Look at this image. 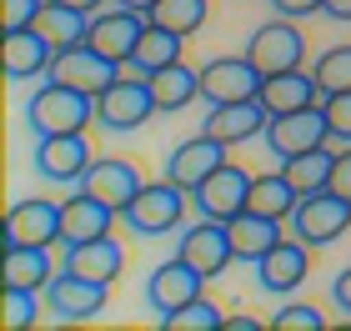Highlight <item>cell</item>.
I'll list each match as a JSON object with an SVG mask.
<instances>
[{"mask_svg":"<svg viewBox=\"0 0 351 331\" xmlns=\"http://www.w3.org/2000/svg\"><path fill=\"white\" fill-rule=\"evenodd\" d=\"M151 116H161V110H156L146 71H136V66H121V75L95 96V125H101V131L125 136V131H141Z\"/></svg>","mask_w":351,"mask_h":331,"instance_id":"obj_1","label":"cell"},{"mask_svg":"<svg viewBox=\"0 0 351 331\" xmlns=\"http://www.w3.org/2000/svg\"><path fill=\"white\" fill-rule=\"evenodd\" d=\"M25 125L36 136H60V131H90L95 125V96L71 90L60 81H45L25 101Z\"/></svg>","mask_w":351,"mask_h":331,"instance_id":"obj_2","label":"cell"},{"mask_svg":"<svg viewBox=\"0 0 351 331\" xmlns=\"http://www.w3.org/2000/svg\"><path fill=\"white\" fill-rule=\"evenodd\" d=\"M186 196L191 191H186V186H176L171 176L166 181H146V186H141V196L121 211V221L136 236H171V231L186 226V211H191Z\"/></svg>","mask_w":351,"mask_h":331,"instance_id":"obj_3","label":"cell"},{"mask_svg":"<svg viewBox=\"0 0 351 331\" xmlns=\"http://www.w3.org/2000/svg\"><path fill=\"white\" fill-rule=\"evenodd\" d=\"M291 236H301L306 246H331V241H341V236L351 231V201L337 196L326 186V191H311V196H301V206L291 211Z\"/></svg>","mask_w":351,"mask_h":331,"instance_id":"obj_4","label":"cell"},{"mask_svg":"<svg viewBox=\"0 0 351 331\" xmlns=\"http://www.w3.org/2000/svg\"><path fill=\"white\" fill-rule=\"evenodd\" d=\"M246 56H251V66H256L261 75L296 71L301 60H306V36H301V21H286V15L261 21L256 30H251V40H246Z\"/></svg>","mask_w":351,"mask_h":331,"instance_id":"obj_5","label":"cell"},{"mask_svg":"<svg viewBox=\"0 0 351 331\" xmlns=\"http://www.w3.org/2000/svg\"><path fill=\"white\" fill-rule=\"evenodd\" d=\"M266 151L276 156V161H286V156H301V151H316V146H331V121L322 101L316 106H301V110H286V116H271L266 125Z\"/></svg>","mask_w":351,"mask_h":331,"instance_id":"obj_6","label":"cell"},{"mask_svg":"<svg viewBox=\"0 0 351 331\" xmlns=\"http://www.w3.org/2000/svg\"><path fill=\"white\" fill-rule=\"evenodd\" d=\"M116 75H121V66L110 56H101L90 40H75V45H60V51H56L45 81H60V86H71V90H86V96H101Z\"/></svg>","mask_w":351,"mask_h":331,"instance_id":"obj_7","label":"cell"},{"mask_svg":"<svg viewBox=\"0 0 351 331\" xmlns=\"http://www.w3.org/2000/svg\"><path fill=\"white\" fill-rule=\"evenodd\" d=\"M266 75L251 66V56H216L201 66V101L206 106H231V101H256Z\"/></svg>","mask_w":351,"mask_h":331,"instance_id":"obj_8","label":"cell"},{"mask_svg":"<svg viewBox=\"0 0 351 331\" xmlns=\"http://www.w3.org/2000/svg\"><path fill=\"white\" fill-rule=\"evenodd\" d=\"M95 151L86 131H60V136H36V171L56 186H81V176L90 171Z\"/></svg>","mask_w":351,"mask_h":331,"instance_id":"obj_9","label":"cell"},{"mask_svg":"<svg viewBox=\"0 0 351 331\" xmlns=\"http://www.w3.org/2000/svg\"><path fill=\"white\" fill-rule=\"evenodd\" d=\"M45 296V311H51L56 321H95L101 311L110 306V286H101V281H86L60 266L56 281L40 291Z\"/></svg>","mask_w":351,"mask_h":331,"instance_id":"obj_10","label":"cell"},{"mask_svg":"<svg viewBox=\"0 0 351 331\" xmlns=\"http://www.w3.org/2000/svg\"><path fill=\"white\" fill-rule=\"evenodd\" d=\"M146 21H151V15H141V10L106 5V10L90 15L86 40H90L101 56H110L116 66H131V60H136V45H141V36H146Z\"/></svg>","mask_w":351,"mask_h":331,"instance_id":"obj_11","label":"cell"},{"mask_svg":"<svg viewBox=\"0 0 351 331\" xmlns=\"http://www.w3.org/2000/svg\"><path fill=\"white\" fill-rule=\"evenodd\" d=\"M251 171L246 166H236V161H226L221 171H211L196 191H191V201H196V211L201 216H211V221H231V216H241L246 206H251Z\"/></svg>","mask_w":351,"mask_h":331,"instance_id":"obj_12","label":"cell"},{"mask_svg":"<svg viewBox=\"0 0 351 331\" xmlns=\"http://www.w3.org/2000/svg\"><path fill=\"white\" fill-rule=\"evenodd\" d=\"M306 276H311V246L301 241V236H291V231L256 261V281H261V291H271V296H291Z\"/></svg>","mask_w":351,"mask_h":331,"instance_id":"obj_13","label":"cell"},{"mask_svg":"<svg viewBox=\"0 0 351 331\" xmlns=\"http://www.w3.org/2000/svg\"><path fill=\"white\" fill-rule=\"evenodd\" d=\"M176 256H186L206 281H216L226 266L236 261V251H231V236H226V221H211V216H201L196 226H181V246H176Z\"/></svg>","mask_w":351,"mask_h":331,"instance_id":"obj_14","label":"cell"},{"mask_svg":"<svg viewBox=\"0 0 351 331\" xmlns=\"http://www.w3.org/2000/svg\"><path fill=\"white\" fill-rule=\"evenodd\" d=\"M116 221H121L116 206H106L101 196H90V191H81V186H75V191L60 201V246L110 236V231H116Z\"/></svg>","mask_w":351,"mask_h":331,"instance_id":"obj_15","label":"cell"},{"mask_svg":"<svg viewBox=\"0 0 351 331\" xmlns=\"http://www.w3.org/2000/svg\"><path fill=\"white\" fill-rule=\"evenodd\" d=\"M60 241V206L45 196H25L5 211V246H56Z\"/></svg>","mask_w":351,"mask_h":331,"instance_id":"obj_16","label":"cell"},{"mask_svg":"<svg viewBox=\"0 0 351 331\" xmlns=\"http://www.w3.org/2000/svg\"><path fill=\"white\" fill-rule=\"evenodd\" d=\"M226 151H231V146H221L216 136L196 131L191 140H176V146H171V156H166V176H171L176 186H186V191H196V186L211 176V171L226 166Z\"/></svg>","mask_w":351,"mask_h":331,"instance_id":"obj_17","label":"cell"},{"mask_svg":"<svg viewBox=\"0 0 351 331\" xmlns=\"http://www.w3.org/2000/svg\"><path fill=\"white\" fill-rule=\"evenodd\" d=\"M196 296H206V276L186 256H171L146 276V302H151V311H161V317L176 311V306H186V302H196Z\"/></svg>","mask_w":351,"mask_h":331,"instance_id":"obj_18","label":"cell"},{"mask_svg":"<svg viewBox=\"0 0 351 331\" xmlns=\"http://www.w3.org/2000/svg\"><path fill=\"white\" fill-rule=\"evenodd\" d=\"M60 45L45 36L40 25L30 30H5V81H40V75H51V60H56Z\"/></svg>","mask_w":351,"mask_h":331,"instance_id":"obj_19","label":"cell"},{"mask_svg":"<svg viewBox=\"0 0 351 331\" xmlns=\"http://www.w3.org/2000/svg\"><path fill=\"white\" fill-rule=\"evenodd\" d=\"M266 125H271V110L261 101H231V106H211L206 110L201 131L216 136L221 146H241V140L266 136Z\"/></svg>","mask_w":351,"mask_h":331,"instance_id":"obj_20","label":"cell"},{"mask_svg":"<svg viewBox=\"0 0 351 331\" xmlns=\"http://www.w3.org/2000/svg\"><path fill=\"white\" fill-rule=\"evenodd\" d=\"M141 171L131 166V161H116V156H101V161H90V171L81 176V191H90V196H101L106 206H116V211H125L131 201L141 196Z\"/></svg>","mask_w":351,"mask_h":331,"instance_id":"obj_21","label":"cell"},{"mask_svg":"<svg viewBox=\"0 0 351 331\" xmlns=\"http://www.w3.org/2000/svg\"><path fill=\"white\" fill-rule=\"evenodd\" d=\"M66 271L86 276V281H101V286H110L121 271H125V246L116 241V236H95V241H75L66 246Z\"/></svg>","mask_w":351,"mask_h":331,"instance_id":"obj_22","label":"cell"},{"mask_svg":"<svg viewBox=\"0 0 351 331\" xmlns=\"http://www.w3.org/2000/svg\"><path fill=\"white\" fill-rule=\"evenodd\" d=\"M286 221H271V216H261V211H241V216H231L226 221V236H231V251H236V261H246V266H256L271 246L281 241V231Z\"/></svg>","mask_w":351,"mask_h":331,"instance_id":"obj_23","label":"cell"},{"mask_svg":"<svg viewBox=\"0 0 351 331\" xmlns=\"http://www.w3.org/2000/svg\"><path fill=\"white\" fill-rule=\"evenodd\" d=\"M271 116H286V110H301V106H316L322 101V86H316V75L311 71H276V75H266L261 81V96H256Z\"/></svg>","mask_w":351,"mask_h":331,"instance_id":"obj_24","label":"cell"},{"mask_svg":"<svg viewBox=\"0 0 351 331\" xmlns=\"http://www.w3.org/2000/svg\"><path fill=\"white\" fill-rule=\"evenodd\" d=\"M146 81H151V96H156V110H161V116H176V110H186L191 101H201V71L181 66V60L151 71Z\"/></svg>","mask_w":351,"mask_h":331,"instance_id":"obj_25","label":"cell"},{"mask_svg":"<svg viewBox=\"0 0 351 331\" xmlns=\"http://www.w3.org/2000/svg\"><path fill=\"white\" fill-rule=\"evenodd\" d=\"M56 256L51 246H5V286H30V291H45L56 281Z\"/></svg>","mask_w":351,"mask_h":331,"instance_id":"obj_26","label":"cell"},{"mask_svg":"<svg viewBox=\"0 0 351 331\" xmlns=\"http://www.w3.org/2000/svg\"><path fill=\"white\" fill-rule=\"evenodd\" d=\"M296 206H301V191L286 181L281 166H276V171H261V176L251 181V206H246V211H261V216H271V221H291Z\"/></svg>","mask_w":351,"mask_h":331,"instance_id":"obj_27","label":"cell"},{"mask_svg":"<svg viewBox=\"0 0 351 331\" xmlns=\"http://www.w3.org/2000/svg\"><path fill=\"white\" fill-rule=\"evenodd\" d=\"M331 166H337V151H331V146H316V151H301V156H286V161H281L286 181H291L301 196L326 191V186H331Z\"/></svg>","mask_w":351,"mask_h":331,"instance_id":"obj_28","label":"cell"},{"mask_svg":"<svg viewBox=\"0 0 351 331\" xmlns=\"http://www.w3.org/2000/svg\"><path fill=\"white\" fill-rule=\"evenodd\" d=\"M181 40H186V36H176V30L146 21V36H141L131 66H136V71H146V75H151V71H161V66H176V60H181Z\"/></svg>","mask_w":351,"mask_h":331,"instance_id":"obj_29","label":"cell"},{"mask_svg":"<svg viewBox=\"0 0 351 331\" xmlns=\"http://www.w3.org/2000/svg\"><path fill=\"white\" fill-rule=\"evenodd\" d=\"M221 326H226V311L211 296H196V302H186V306L161 317V331H221Z\"/></svg>","mask_w":351,"mask_h":331,"instance_id":"obj_30","label":"cell"},{"mask_svg":"<svg viewBox=\"0 0 351 331\" xmlns=\"http://www.w3.org/2000/svg\"><path fill=\"white\" fill-rule=\"evenodd\" d=\"M206 15H211V0H161V5L151 10V21L176 30V36H196L206 25Z\"/></svg>","mask_w":351,"mask_h":331,"instance_id":"obj_31","label":"cell"},{"mask_svg":"<svg viewBox=\"0 0 351 331\" xmlns=\"http://www.w3.org/2000/svg\"><path fill=\"white\" fill-rule=\"evenodd\" d=\"M45 36H51L56 45H75V40H86V30H90V15H81V10H71V5H45L40 10V21H36Z\"/></svg>","mask_w":351,"mask_h":331,"instance_id":"obj_32","label":"cell"},{"mask_svg":"<svg viewBox=\"0 0 351 331\" xmlns=\"http://www.w3.org/2000/svg\"><path fill=\"white\" fill-rule=\"evenodd\" d=\"M316 86H322V96H337V90H351V40L346 45H331V51L316 56Z\"/></svg>","mask_w":351,"mask_h":331,"instance_id":"obj_33","label":"cell"},{"mask_svg":"<svg viewBox=\"0 0 351 331\" xmlns=\"http://www.w3.org/2000/svg\"><path fill=\"white\" fill-rule=\"evenodd\" d=\"M40 311H45V296H40V291H30V286H5V326H10V331L36 326Z\"/></svg>","mask_w":351,"mask_h":331,"instance_id":"obj_34","label":"cell"},{"mask_svg":"<svg viewBox=\"0 0 351 331\" xmlns=\"http://www.w3.org/2000/svg\"><path fill=\"white\" fill-rule=\"evenodd\" d=\"M271 331H326V317L306 302H286L276 317H271Z\"/></svg>","mask_w":351,"mask_h":331,"instance_id":"obj_35","label":"cell"},{"mask_svg":"<svg viewBox=\"0 0 351 331\" xmlns=\"http://www.w3.org/2000/svg\"><path fill=\"white\" fill-rule=\"evenodd\" d=\"M322 110H326V121H331V140H337V146H351V90L322 96Z\"/></svg>","mask_w":351,"mask_h":331,"instance_id":"obj_36","label":"cell"},{"mask_svg":"<svg viewBox=\"0 0 351 331\" xmlns=\"http://www.w3.org/2000/svg\"><path fill=\"white\" fill-rule=\"evenodd\" d=\"M51 0H0V30H30Z\"/></svg>","mask_w":351,"mask_h":331,"instance_id":"obj_37","label":"cell"},{"mask_svg":"<svg viewBox=\"0 0 351 331\" xmlns=\"http://www.w3.org/2000/svg\"><path fill=\"white\" fill-rule=\"evenodd\" d=\"M276 5V15H286V21H306V15H322L326 0H271Z\"/></svg>","mask_w":351,"mask_h":331,"instance_id":"obj_38","label":"cell"},{"mask_svg":"<svg viewBox=\"0 0 351 331\" xmlns=\"http://www.w3.org/2000/svg\"><path fill=\"white\" fill-rule=\"evenodd\" d=\"M331 191L351 201V146L337 151V166H331Z\"/></svg>","mask_w":351,"mask_h":331,"instance_id":"obj_39","label":"cell"},{"mask_svg":"<svg viewBox=\"0 0 351 331\" xmlns=\"http://www.w3.org/2000/svg\"><path fill=\"white\" fill-rule=\"evenodd\" d=\"M331 302H337L341 311H351V266H346L337 281H331Z\"/></svg>","mask_w":351,"mask_h":331,"instance_id":"obj_40","label":"cell"},{"mask_svg":"<svg viewBox=\"0 0 351 331\" xmlns=\"http://www.w3.org/2000/svg\"><path fill=\"white\" fill-rule=\"evenodd\" d=\"M56 5H71V10H81V15H95V10H106V0H56Z\"/></svg>","mask_w":351,"mask_h":331,"instance_id":"obj_41","label":"cell"},{"mask_svg":"<svg viewBox=\"0 0 351 331\" xmlns=\"http://www.w3.org/2000/svg\"><path fill=\"white\" fill-rule=\"evenodd\" d=\"M221 331H261V321L256 317H226V326Z\"/></svg>","mask_w":351,"mask_h":331,"instance_id":"obj_42","label":"cell"},{"mask_svg":"<svg viewBox=\"0 0 351 331\" xmlns=\"http://www.w3.org/2000/svg\"><path fill=\"white\" fill-rule=\"evenodd\" d=\"M322 15H331V21H351V0H326Z\"/></svg>","mask_w":351,"mask_h":331,"instance_id":"obj_43","label":"cell"},{"mask_svg":"<svg viewBox=\"0 0 351 331\" xmlns=\"http://www.w3.org/2000/svg\"><path fill=\"white\" fill-rule=\"evenodd\" d=\"M116 5H125V10H141V15H151L161 0H116Z\"/></svg>","mask_w":351,"mask_h":331,"instance_id":"obj_44","label":"cell"}]
</instances>
